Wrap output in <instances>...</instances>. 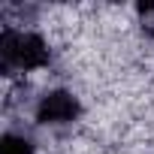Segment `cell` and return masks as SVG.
<instances>
[{
	"label": "cell",
	"instance_id": "obj_1",
	"mask_svg": "<svg viewBox=\"0 0 154 154\" xmlns=\"http://www.w3.org/2000/svg\"><path fill=\"white\" fill-rule=\"evenodd\" d=\"M48 60H51V51L39 33L3 27V33H0V63H3L6 72L9 69H39Z\"/></svg>",
	"mask_w": 154,
	"mask_h": 154
},
{
	"label": "cell",
	"instance_id": "obj_2",
	"mask_svg": "<svg viewBox=\"0 0 154 154\" xmlns=\"http://www.w3.org/2000/svg\"><path fill=\"white\" fill-rule=\"evenodd\" d=\"M82 115V106L69 91H48L36 103V121L39 124H69Z\"/></svg>",
	"mask_w": 154,
	"mask_h": 154
},
{
	"label": "cell",
	"instance_id": "obj_3",
	"mask_svg": "<svg viewBox=\"0 0 154 154\" xmlns=\"http://www.w3.org/2000/svg\"><path fill=\"white\" fill-rule=\"evenodd\" d=\"M0 154H33V142L18 133H3L0 139Z\"/></svg>",
	"mask_w": 154,
	"mask_h": 154
}]
</instances>
